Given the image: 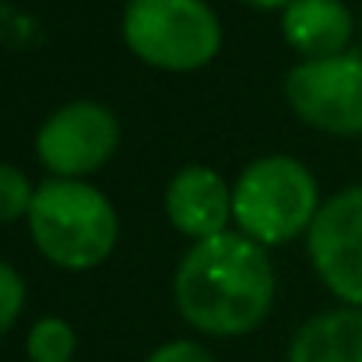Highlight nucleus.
<instances>
[{"instance_id":"nucleus-1","label":"nucleus","mask_w":362,"mask_h":362,"mask_svg":"<svg viewBox=\"0 0 362 362\" xmlns=\"http://www.w3.org/2000/svg\"><path fill=\"white\" fill-rule=\"evenodd\" d=\"M274 299V267L260 243L236 233L201 240L176 271V306L204 334L253 331Z\"/></svg>"},{"instance_id":"nucleus-2","label":"nucleus","mask_w":362,"mask_h":362,"mask_svg":"<svg viewBox=\"0 0 362 362\" xmlns=\"http://www.w3.org/2000/svg\"><path fill=\"white\" fill-rule=\"evenodd\" d=\"M28 229L39 253L71 271L103 264L120 236V222L103 190L81 180H49L35 190Z\"/></svg>"},{"instance_id":"nucleus-3","label":"nucleus","mask_w":362,"mask_h":362,"mask_svg":"<svg viewBox=\"0 0 362 362\" xmlns=\"http://www.w3.org/2000/svg\"><path fill=\"white\" fill-rule=\"evenodd\" d=\"M317 211V180L288 155H267L246 165L233 190V218L243 236L257 243H285L310 233Z\"/></svg>"},{"instance_id":"nucleus-4","label":"nucleus","mask_w":362,"mask_h":362,"mask_svg":"<svg viewBox=\"0 0 362 362\" xmlns=\"http://www.w3.org/2000/svg\"><path fill=\"white\" fill-rule=\"evenodd\" d=\"M123 39L151 67L197 71L215 60L222 25L204 0H130L123 11Z\"/></svg>"},{"instance_id":"nucleus-5","label":"nucleus","mask_w":362,"mask_h":362,"mask_svg":"<svg viewBox=\"0 0 362 362\" xmlns=\"http://www.w3.org/2000/svg\"><path fill=\"white\" fill-rule=\"evenodd\" d=\"M285 95L310 127L327 134H362V57L338 53L299 64L285 81Z\"/></svg>"},{"instance_id":"nucleus-6","label":"nucleus","mask_w":362,"mask_h":362,"mask_svg":"<svg viewBox=\"0 0 362 362\" xmlns=\"http://www.w3.org/2000/svg\"><path fill=\"white\" fill-rule=\"evenodd\" d=\"M120 144V123L99 103H71L42 123L35 151L60 180H78L99 169Z\"/></svg>"},{"instance_id":"nucleus-7","label":"nucleus","mask_w":362,"mask_h":362,"mask_svg":"<svg viewBox=\"0 0 362 362\" xmlns=\"http://www.w3.org/2000/svg\"><path fill=\"white\" fill-rule=\"evenodd\" d=\"M310 257L324 285L362 306V187L331 197L310 226Z\"/></svg>"},{"instance_id":"nucleus-8","label":"nucleus","mask_w":362,"mask_h":362,"mask_svg":"<svg viewBox=\"0 0 362 362\" xmlns=\"http://www.w3.org/2000/svg\"><path fill=\"white\" fill-rule=\"evenodd\" d=\"M165 211L180 233L194 236L197 243L211 240L226 233L233 218V190L215 169L187 165L165 190Z\"/></svg>"},{"instance_id":"nucleus-9","label":"nucleus","mask_w":362,"mask_h":362,"mask_svg":"<svg viewBox=\"0 0 362 362\" xmlns=\"http://www.w3.org/2000/svg\"><path fill=\"white\" fill-rule=\"evenodd\" d=\"M285 42L306 60L345 53L352 39V14L341 0H292L281 18Z\"/></svg>"},{"instance_id":"nucleus-10","label":"nucleus","mask_w":362,"mask_h":362,"mask_svg":"<svg viewBox=\"0 0 362 362\" xmlns=\"http://www.w3.org/2000/svg\"><path fill=\"white\" fill-rule=\"evenodd\" d=\"M288 362H362V310H334L310 320L296 334Z\"/></svg>"},{"instance_id":"nucleus-11","label":"nucleus","mask_w":362,"mask_h":362,"mask_svg":"<svg viewBox=\"0 0 362 362\" xmlns=\"http://www.w3.org/2000/svg\"><path fill=\"white\" fill-rule=\"evenodd\" d=\"M74 356V331L71 324L46 317L28 331V359L32 362H71Z\"/></svg>"},{"instance_id":"nucleus-12","label":"nucleus","mask_w":362,"mask_h":362,"mask_svg":"<svg viewBox=\"0 0 362 362\" xmlns=\"http://www.w3.org/2000/svg\"><path fill=\"white\" fill-rule=\"evenodd\" d=\"M32 197H35V190H32L28 176L21 169L0 162V222H14V218L28 215Z\"/></svg>"},{"instance_id":"nucleus-13","label":"nucleus","mask_w":362,"mask_h":362,"mask_svg":"<svg viewBox=\"0 0 362 362\" xmlns=\"http://www.w3.org/2000/svg\"><path fill=\"white\" fill-rule=\"evenodd\" d=\"M21 306H25V285H21L18 271L0 260V334H7V327L18 320Z\"/></svg>"},{"instance_id":"nucleus-14","label":"nucleus","mask_w":362,"mask_h":362,"mask_svg":"<svg viewBox=\"0 0 362 362\" xmlns=\"http://www.w3.org/2000/svg\"><path fill=\"white\" fill-rule=\"evenodd\" d=\"M148 362H215V359H211L201 345H194V341H169V345H162Z\"/></svg>"},{"instance_id":"nucleus-15","label":"nucleus","mask_w":362,"mask_h":362,"mask_svg":"<svg viewBox=\"0 0 362 362\" xmlns=\"http://www.w3.org/2000/svg\"><path fill=\"white\" fill-rule=\"evenodd\" d=\"M246 4H253V7H281V4H285V7H288L292 0H246Z\"/></svg>"}]
</instances>
